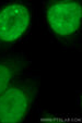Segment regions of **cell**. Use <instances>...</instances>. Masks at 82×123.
<instances>
[{"label": "cell", "mask_w": 82, "mask_h": 123, "mask_svg": "<svg viewBox=\"0 0 82 123\" xmlns=\"http://www.w3.org/2000/svg\"><path fill=\"white\" fill-rule=\"evenodd\" d=\"M47 21L56 34L60 36L72 34L81 24V5L75 1L54 3L47 10Z\"/></svg>", "instance_id": "1"}, {"label": "cell", "mask_w": 82, "mask_h": 123, "mask_svg": "<svg viewBox=\"0 0 82 123\" xmlns=\"http://www.w3.org/2000/svg\"><path fill=\"white\" fill-rule=\"evenodd\" d=\"M32 92L26 86H14L0 96V122L12 123L22 120L31 105Z\"/></svg>", "instance_id": "2"}, {"label": "cell", "mask_w": 82, "mask_h": 123, "mask_svg": "<svg viewBox=\"0 0 82 123\" xmlns=\"http://www.w3.org/2000/svg\"><path fill=\"white\" fill-rule=\"evenodd\" d=\"M31 14L22 5H10L0 12V40L13 42L30 25Z\"/></svg>", "instance_id": "3"}, {"label": "cell", "mask_w": 82, "mask_h": 123, "mask_svg": "<svg viewBox=\"0 0 82 123\" xmlns=\"http://www.w3.org/2000/svg\"><path fill=\"white\" fill-rule=\"evenodd\" d=\"M19 65L14 61L0 62V94L3 93L7 86L19 71Z\"/></svg>", "instance_id": "4"}]
</instances>
